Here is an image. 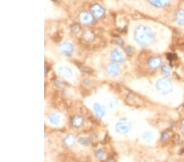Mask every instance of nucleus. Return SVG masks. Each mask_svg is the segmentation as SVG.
<instances>
[{"label":"nucleus","instance_id":"nucleus-1","mask_svg":"<svg viewBox=\"0 0 184 162\" xmlns=\"http://www.w3.org/2000/svg\"><path fill=\"white\" fill-rule=\"evenodd\" d=\"M134 36L135 41L142 47L151 45L155 38V35L151 28L144 25H140L135 29Z\"/></svg>","mask_w":184,"mask_h":162},{"label":"nucleus","instance_id":"nucleus-2","mask_svg":"<svg viewBox=\"0 0 184 162\" xmlns=\"http://www.w3.org/2000/svg\"><path fill=\"white\" fill-rule=\"evenodd\" d=\"M156 89L160 94L167 95L173 91V83L167 77L160 78L156 83Z\"/></svg>","mask_w":184,"mask_h":162},{"label":"nucleus","instance_id":"nucleus-3","mask_svg":"<svg viewBox=\"0 0 184 162\" xmlns=\"http://www.w3.org/2000/svg\"><path fill=\"white\" fill-rule=\"evenodd\" d=\"M131 129V123L127 119H120L115 125V130L118 134H124L130 131Z\"/></svg>","mask_w":184,"mask_h":162},{"label":"nucleus","instance_id":"nucleus-4","mask_svg":"<svg viewBox=\"0 0 184 162\" xmlns=\"http://www.w3.org/2000/svg\"><path fill=\"white\" fill-rule=\"evenodd\" d=\"M59 48H60L61 53L63 55H65V56H66V57H70L74 51L73 44L70 42H68V41H66V42H63V43H61L60 46H59Z\"/></svg>","mask_w":184,"mask_h":162},{"label":"nucleus","instance_id":"nucleus-5","mask_svg":"<svg viewBox=\"0 0 184 162\" xmlns=\"http://www.w3.org/2000/svg\"><path fill=\"white\" fill-rule=\"evenodd\" d=\"M163 64L162 58L160 57H151L147 61L148 67L151 70H157L161 67Z\"/></svg>","mask_w":184,"mask_h":162},{"label":"nucleus","instance_id":"nucleus-6","mask_svg":"<svg viewBox=\"0 0 184 162\" xmlns=\"http://www.w3.org/2000/svg\"><path fill=\"white\" fill-rule=\"evenodd\" d=\"M91 13L96 19H99L105 14V9L100 4H94L91 7Z\"/></svg>","mask_w":184,"mask_h":162},{"label":"nucleus","instance_id":"nucleus-7","mask_svg":"<svg viewBox=\"0 0 184 162\" xmlns=\"http://www.w3.org/2000/svg\"><path fill=\"white\" fill-rule=\"evenodd\" d=\"M106 72H107L109 75H113V76L117 75L120 73V67H119V64L114 62H110V64H108L107 67H106Z\"/></svg>","mask_w":184,"mask_h":162},{"label":"nucleus","instance_id":"nucleus-8","mask_svg":"<svg viewBox=\"0 0 184 162\" xmlns=\"http://www.w3.org/2000/svg\"><path fill=\"white\" fill-rule=\"evenodd\" d=\"M110 59L112 60V62H116V63H121L124 62V56L122 53L118 49H114L110 53Z\"/></svg>","mask_w":184,"mask_h":162},{"label":"nucleus","instance_id":"nucleus-9","mask_svg":"<svg viewBox=\"0 0 184 162\" xmlns=\"http://www.w3.org/2000/svg\"><path fill=\"white\" fill-rule=\"evenodd\" d=\"M58 72L60 76L63 77V78H66V79H70V78H71L72 77L71 70L70 69V68H68V67H59L58 70Z\"/></svg>","mask_w":184,"mask_h":162},{"label":"nucleus","instance_id":"nucleus-10","mask_svg":"<svg viewBox=\"0 0 184 162\" xmlns=\"http://www.w3.org/2000/svg\"><path fill=\"white\" fill-rule=\"evenodd\" d=\"M93 110L95 111L96 115L98 117V118H102L105 115L106 113V107L104 106L101 105L99 103H94L93 105Z\"/></svg>","mask_w":184,"mask_h":162},{"label":"nucleus","instance_id":"nucleus-11","mask_svg":"<svg viewBox=\"0 0 184 162\" xmlns=\"http://www.w3.org/2000/svg\"><path fill=\"white\" fill-rule=\"evenodd\" d=\"M93 16L89 12H82L81 14L79 15V20H80V22L82 23H84V24L89 25L92 22H93Z\"/></svg>","mask_w":184,"mask_h":162},{"label":"nucleus","instance_id":"nucleus-12","mask_svg":"<svg viewBox=\"0 0 184 162\" xmlns=\"http://www.w3.org/2000/svg\"><path fill=\"white\" fill-rule=\"evenodd\" d=\"M148 1L154 7L162 8V7H167L170 3L171 0H148Z\"/></svg>","mask_w":184,"mask_h":162},{"label":"nucleus","instance_id":"nucleus-13","mask_svg":"<svg viewBox=\"0 0 184 162\" xmlns=\"http://www.w3.org/2000/svg\"><path fill=\"white\" fill-rule=\"evenodd\" d=\"M63 143L67 148H71L75 144V138L72 134H67L63 139Z\"/></svg>","mask_w":184,"mask_h":162},{"label":"nucleus","instance_id":"nucleus-14","mask_svg":"<svg viewBox=\"0 0 184 162\" xmlns=\"http://www.w3.org/2000/svg\"><path fill=\"white\" fill-rule=\"evenodd\" d=\"M48 121L51 124L53 125H58L59 123H60L61 120V116L58 114H56V113H52L48 115Z\"/></svg>","mask_w":184,"mask_h":162},{"label":"nucleus","instance_id":"nucleus-15","mask_svg":"<svg viewBox=\"0 0 184 162\" xmlns=\"http://www.w3.org/2000/svg\"><path fill=\"white\" fill-rule=\"evenodd\" d=\"M175 21L179 26L184 25V10H178L175 14Z\"/></svg>","mask_w":184,"mask_h":162},{"label":"nucleus","instance_id":"nucleus-16","mask_svg":"<svg viewBox=\"0 0 184 162\" xmlns=\"http://www.w3.org/2000/svg\"><path fill=\"white\" fill-rule=\"evenodd\" d=\"M84 119L82 115H75L72 119V125L75 128H79L84 124Z\"/></svg>","mask_w":184,"mask_h":162},{"label":"nucleus","instance_id":"nucleus-17","mask_svg":"<svg viewBox=\"0 0 184 162\" xmlns=\"http://www.w3.org/2000/svg\"><path fill=\"white\" fill-rule=\"evenodd\" d=\"M142 137H143L144 140L146 141V142H151V141L152 140V138H153V134H152L151 132L146 131L143 134Z\"/></svg>","mask_w":184,"mask_h":162},{"label":"nucleus","instance_id":"nucleus-18","mask_svg":"<svg viewBox=\"0 0 184 162\" xmlns=\"http://www.w3.org/2000/svg\"><path fill=\"white\" fill-rule=\"evenodd\" d=\"M84 38L85 40L90 42V41H93L94 39V34L90 31H87L84 34Z\"/></svg>","mask_w":184,"mask_h":162},{"label":"nucleus","instance_id":"nucleus-19","mask_svg":"<svg viewBox=\"0 0 184 162\" xmlns=\"http://www.w3.org/2000/svg\"><path fill=\"white\" fill-rule=\"evenodd\" d=\"M78 143L81 146H84V147H86V146H88L89 144V140H88L86 138H83V137H82V138H79V139H78Z\"/></svg>","mask_w":184,"mask_h":162},{"label":"nucleus","instance_id":"nucleus-20","mask_svg":"<svg viewBox=\"0 0 184 162\" xmlns=\"http://www.w3.org/2000/svg\"><path fill=\"white\" fill-rule=\"evenodd\" d=\"M162 74L164 75H165V77L169 76L170 75V67H167V66H164V67H162Z\"/></svg>","mask_w":184,"mask_h":162},{"label":"nucleus","instance_id":"nucleus-21","mask_svg":"<svg viewBox=\"0 0 184 162\" xmlns=\"http://www.w3.org/2000/svg\"><path fill=\"white\" fill-rule=\"evenodd\" d=\"M104 152H103L102 150H98L95 153V156H96V157L98 158V159H99V160H102L103 158V156H104Z\"/></svg>","mask_w":184,"mask_h":162},{"label":"nucleus","instance_id":"nucleus-22","mask_svg":"<svg viewBox=\"0 0 184 162\" xmlns=\"http://www.w3.org/2000/svg\"><path fill=\"white\" fill-rule=\"evenodd\" d=\"M117 105V101L115 100V99H112V100H110V103H109V106H110V108H114L116 107Z\"/></svg>","mask_w":184,"mask_h":162},{"label":"nucleus","instance_id":"nucleus-23","mask_svg":"<svg viewBox=\"0 0 184 162\" xmlns=\"http://www.w3.org/2000/svg\"><path fill=\"white\" fill-rule=\"evenodd\" d=\"M168 138H169V133L167 131L164 132L162 134V136H161V141L167 140Z\"/></svg>","mask_w":184,"mask_h":162},{"label":"nucleus","instance_id":"nucleus-24","mask_svg":"<svg viewBox=\"0 0 184 162\" xmlns=\"http://www.w3.org/2000/svg\"><path fill=\"white\" fill-rule=\"evenodd\" d=\"M74 26H75L76 27H74V26H72V29H71V30L73 31V32H74V33H78V32H79V29H80V27H79V25H74Z\"/></svg>","mask_w":184,"mask_h":162},{"label":"nucleus","instance_id":"nucleus-25","mask_svg":"<svg viewBox=\"0 0 184 162\" xmlns=\"http://www.w3.org/2000/svg\"><path fill=\"white\" fill-rule=\"evenodd\" d=\"M168 58L170 60V61H174V59L175 58L174 57V54H168Z\"/></svg>","mask_w":184,"mask_h":162},{"label":"nucleus","instance_id":"nucleus-26","mask_svg":"<svg viewBox=\"0 0 184 162\" xmlns=\"http://www.w3.org/2000/svg\"><path fill=\"white\" fill-rule=\"evenodd\" d=\"M83 71H84V72H87V73H91V70H89L88 67H83V68H81Z\"/></svg>","mask_w":184,"mask_h":162},{"label":"nucleus","instance_id":"nucleus-27","mask_svg":"<svg viewBox=\"0 0 184 162\" xmlns=\"http://www.w3.org/2000/svg\"><path fill=\"white\" fill-rule=\"evenodd\" d=\"M180 129H181V130H182V132L184 134V119L182 121V123H181V125H180Z\"/></svg>","mask_w":184,"mask_h":162},{"label":"nucleus","instance_id":"nucleus-28","mask_svg":"<svg viewBox=\"0 0 184 162\" xmlns=\"http://www.w3.org/2000/svg\"><path fill=\"white\" fill-rule=\"evenodd\" d=\"M125 52H126L128 54H130V52H131V50H130V48H125Z\"/></svg>","mask_w":184,"mask_h":162}]
</instances>
